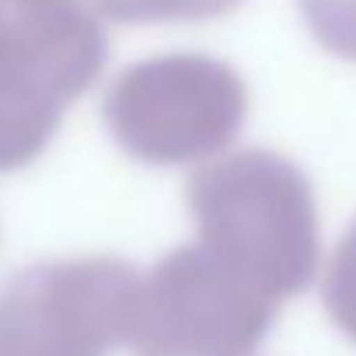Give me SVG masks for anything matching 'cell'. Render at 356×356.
Instances as JSON below:
<instances>
[{"label": "cell", "mask_w": 356, "mask_h": 356, "mask_svg": "<svg viewBox=\"0 0 356 356\" xmlns=\"http://www.w3.org/2000/svg\"><path fill=\"white\" fill-rule=\"evenodd\" d=\"M105 63L91 0H0V175L32 164Z\"/></svg>", "instance_id": "cell-1"}, {"label": "cell", "mask_w": 356, "mask_h": 356, "mask_svg": "<svg viewBox=\"0 0 356 356\" xmlns=\"http://www.w3.org/2000/svg\"><path fill=\"white\" fill-rule=\"evenodd\" d=\"M203 238L276 283H300L318 255V203L307 175L273 150L210 157L189 178Z\"/></svg>", "instance_id": "cell-2"}, {"label": "cell", "mask_w": 356, "mask_h": 356, "mask_svg": "<svg viewBox=\"0 0 356 356\" xmlns=\"http://www.w3.org/2000/svg\"><path fill=\"white\" fill-rule=\"evenodd\" d=\"M245 115V81L196 53L133 63L105 98L115 143L147 164H203L241 133Z\"/></svg>", "instance_id": "cell-3"}, {"label": "cell", "mask_w": 356, "mask_h": 356, "mask_svg": "<svg viewBox=\"0 0 356 356\" xmlns=\"http://www.w3.org/2000/svg\"><path fill=\"white\" fill-rule=\"evenodd\" d=\"M241 0H91V8L119 25H171L210 22L231 15Z\"/></svg>", "instance_id": "cell-4"}, {"label": "cell", "mask_w": 356, "mask_h": 356, "mask_svg": "<svg viewBox=\"0 0 356 356\" xmlns=\"http://www.w3.org/2000/svg\"><path fill=\"white\" fill-rule=\"evenodd\" d=\"M297 8L325 53L356 63V0H297Z\"/></svg>", "instance_id": "cell-5"}, {"label": "cell", "mask_w": 356, "mask_h": 356, "mask_svg": "<svg viewBox=\"0 0 356 356\" xmlns=\"http://www.w3.org/2000/svg\"><path fill=\"white\" fill-rule=\"evenodd\" d=\"M328 300L335 314L346 321V328L356 335V220L335 248V259L328 269Z\"/></svg>", "instance_id": "cell-6"}]
</instances>
